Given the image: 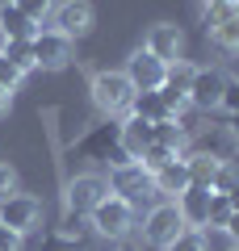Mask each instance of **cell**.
<instances>
[{
    "label": "cell",
    "mask_w": 239,
    "mask_h": 251,
    "mask_svg": "<svg viewBox=\"0 0 239 251\" xmlns=\"http://www.w3.org/2000/svg\"><path fill=\"white\" fill-rule=\"evenodd\" d=\"M202 25L222 50H239V0H227V4H210L202 13Z\"/></svg>",
    "instance_id": "obj_7"
},
{
    "label": "cell",
    "mask_w": 239,
    "mask_h": 251,
    "mask_svg": "<svg viewBox=\"0 0 239 251\" xmlns=\"http://www.w3.org/2000/svg\"><path fill=\"white\" fill-rule=\"evenodd\" d=\"M109 193V180L97 176V172H84V176H71L67 180V209L71 214H92V205H97L101 197Z\"/></svg>",
    "instance_id": "obj_9"
},
{
    "label": "cell",
    "mask_w": 239,
    "mask_h": 251,
    "mask_svg": "<svg viewBox=\"0 0 239 251\" xmlns=\"http://www.w3.org/2000/svg\"><path fill=\"white\" fill-rule=\"evenodd\" d=\"M235 143H239V134L231 130V126H206V130L189 134V147H193V151L214 155V159H222V163L235 155Z\"/></svg>",
    "instance_id": "obj_13"
},
{
    "label": "cell",
    "mask_w": 239,
    "mask_h": 251,
    "mask_svg": "<svg viewBox=\"0 0 239 251\" xmlns=\"http://www.w3.org/2000/svg\"><path fill=\"white\" fill-rule=\"evenodd\" d=\"M164 251H206V234H202V230H193V226H185V230H180Z\"/></svg>",
    "instance_id": "obj_25"
},
{
    "label": "cell",
    "mask_w": 239,
    "mask_h": 251,
    "mask_svg": "<svg viewBox=\"0 0 239 251\" xmlns=\"http://www.w3.org/2000/svg\"><path fill=\"white\" fill-rule=\"evenodd\" d=\"M189 184H193V180H189L185 155H180V159H168L164 168H155V172H151V188H155V193H164L168 201H177Z\"/></svg>",
    "instance_id": "obj_14"
},
{
    "label": "cell",
    "mask_w": 239,
    "mask_h": 251,
    "mask_svg": "<svg viewBox=\"0 0 239 251\" xmlns=\"http://www.w3.org/2000/svg\"><path fill=\"white\" fill-rule=\"evenodd\" d=\"M168 159H180V155H177V151H168V147H159V143H151L147 151L139 155V163H143V168H147V172L164 168V163H168Z\"/></svg>",
    "instance_id": "obj_26"
},
{
    "label": "cell",
    "mask_w": 239,
    "mask_h": 251,
    "mask_svg": "<svg viewBox=\"0 0 239 251\" xmlns=\"http://www.w3.org/2000/svg\"><path fill=\"white\" fill-rule=\"evenodd\" d=\"M189 80H193V63L172 59L168 67H164V84H159V88H172V92H185L189 97Z\"/></svg>",
    "instance_id": "obj_21"
},
{
    "label": "cell",
    "mask_w": 239,
    "mask_h": 251,
    "mask_svg": "<svg viewBox=\"0 0 239 251\" xmlns=\"http://www.w3.org/2000/svg\"><path fill=\"white\" fill-rule=\"evenodd\" d=\"M109 193H118V197H126L134 205L139 197H147V193H151V172L143 168L139 159L122 163V168H109Z\"/></svg>",
    "instance_id": "obj_10"
},
{
    "label": "cell",
    "mask_w": 239,
    "mask_h": 251,
    "mask_svg": "<svg viewBox=\"0 0 239 251\" xmlns=\"http://www.w3.org/2000/svg\"><path fill=\"white\" fill-rule=\"evenodd\" d=\"M222 234H231V243H235V247H239V209H235V214H231V222L222 226Z\"/></svg>",
    "instance_id": "obj_33"
},
{
    "label": "cell",
    "mask_w": 239,
    "mask_h": 251,
    "mask_svg": "<svg viewBox=\"0 0 239 251\" xmlns=\"http://www.w3.org/2000/svg\"><path fill=\"white\" fill-rule=\"evenodd\" d=\"M147 50L155 54L159 63H172V59H180V50H185V34H180L177 25H168V21H159V25H151V34H147Z\"/></svg>",
    "instance_id": "obj_15"
},
{
    "label": "cell",
    "mask_w": 239,
    "mask_h": 251,
    "mask_svg": "<svg viewBox=\"0 0 239 251\" xmlns=\"http://www.w3.org/2000/svg\"><path fill=\"white\" fill-rule=\"evenodd\" d=\"M231 163H235V168H239V143H235V155H231Z\"/></svg>",
    "instance_id": "obj_36"
},
{
    "label": "cell",
    "mask_w": 239,
    "mask_h": 251,
    "mask_svg": "<svg viewBox=\"0 0 239 251\" xmlns=\"http://www.w3.org/2000/svg\"><path fill=\"white\" fill-rule=\"evenodd\" d=\"M89 230H92L89 218H84V214H71V209H67V214H63V222H59V243H80Z\"/></svg>",
    "instance_id": "obj_24"
},
{
    "label": "cell",
    "mask_w": 239,
    "mask_h": 251,
    "mask_svg": "<svg viewBox=\"0 0 239 251\" xmlns=\"http://www.w3.org/2000/svg\"><path fill=\"white\" fill-rule=\"evenodd\" d=\"M0 54H4V59H9L21 75H30V72L38 67V63H34V50H30V42H4V46H0Z\"/></svg>",
    "instance_id": "obj_23"
},
{
    "label": "cell",
    "mask_w": 239,
    "mask_h": 251,
    "mask_svg": "<svg viewBox=\"0 0 239 251\" xmlns=\"http://www.w3.org/2000/svg\"><path fill=\"white\" fill-rule=\"evenodd\" d=\"M177 209H180V222H185V226L202 230V226H206V209H210V188H206V184H189L185 193L177 197Z\"/></svg>",
    "instance_id": "obj_17"
},
{
    "label": "cell",
    "mask_w": 239,
    "mask_h": 251,
    "mask_svg": "<svg viewBox=\"0 0 239 251\" xmlns=\"http://www.w3.org/2000/svg\"><path fill=\"white\" fill-rule=\"evenodd\" d=\"M218 109H227V113H231V130H235V134H239V80H231L227 84V92H222V105Z\"/></svg>",
    "instance_id": "obj_28"
},
{
    "label": "cell",
    "mask_w": 239,
    "mask_h": 251,
    "mask_svg": "<svg viewBox=\"0 0 239 251\" xmlns=\"http://www.w3.org/2000/svg\"><path fill=\"white\" fill-rule=\"evenodd\" d=\"M202 4H206V9H210V4H227V0H202Z\"/></svg>",
    "instance_id": "obj_37"
},
{
    "label": "cell",
    "mask_w": 239,
    "mask_h": 251,
    "mask_svg": "<svg viewBox=\"0 0 239 251\" xmlns=\"http://www.w3.org/2000/svg\"><path fill=\"white\" fill-rule=\"evenodd\" d=\"M231 75L222 67H193V80H189V105L210 113V109L222 105V92H227Z\"/></svg>",
    "instance_id": "obj_4"
},
{
    "label": "cell",
    "mask_w": 239,
    "mask_h": 251,
    "mask_svg": "<svg viewBox=\"0 0 239 251\" xmlns=\"http://www.w3.org/2000/svg\"><path fill=\"white\" fill-rule=\"evenodd\" d=\"M9 100H13V92H9V88H0V113L9 109Z\"/></svg>",
    "instance_id": "obj_35"
},
{
    "label": "cell",
    "mask_w": 239,
    "mask_h": 251,
    "mask_svg": "<svg viewBox=\"0 0 239 251\" xmlns=\"http://www.w3.org/2000/svg\"><path fill=\"white\" fill-rule=\"evenodd\" d=\"M30 50H34V63L46 67V72H59V67H67V63L76 59L71 38L59 34V29H38V34L30 38Z\"/></svg>",
    "instance_id": "obj_6"
},
{
    "label": "cell",
    "mask_w": 239,
    "mask_h": 251,
    "mask_svg": "<svg viewBox=\"0 0 239 251\" xmlns=\"http://www.w3.org/2000/svg\"><path fill=\"white\" fill-rule=\"evenodd\" d=\"M89 88H92V105H97L105 117H126L130 113L134 84L126 80V72H97Z\"/></svg>",
    "instance_id": "obj_2"
},
{
    "label": "cell",
    "mask_w": 239,
    "mask_h": 251,
    "mask_svg": "<svg viewBox=\"0 0 239 251\" xmlns=\"http://www.w3.org/2000/svg\"><path fill=\"white\" fill-rule=\"evenodd\" d=\"M180 230H185V222H180L177 201H159V205L143 218V243H147V247H159V251H164Z\"/></svg>",
    "instance_id": "obj_5"
},
{
    "label": "cell",
    "mask_w": 239,
    "mask_h": 251,
    "mask_svg": "<svg viewBox=\"0 0 239 251\" xmlns=\"http://www.w3.org/2000/svg\"><path fill=\"white\" fill-rule=\"evenodd\" d=\"M126 117H143V122H164V117H172V113H168V105H164V97H159V88H155V92H134L130 113H126Z\"/></svg>",
    "instance_id": "obj_18"
},
{
    "label": "cell",
    "mask_w": 239,
    "mask_h": 251,
    "mask_svg": "<svg viewBox=\"0 0 239 251\" xmlns=\"http://www.w3.org/2000/svg\"><path fill=\"white\" fill-rule=\"evenodd\" d=\"M164 67H168V63H159L155 54L143 46V50H134L130 59H126V80L134 84V92H155L159 84H164Z\"/></svg>",
    "instance_id": "obj_11"
},
{
    "label": "cell",
    "mask_w": 239,
    "mask_h": 251,
    "mask_svg": "<svg viewBox=\"0 0 239 251\" xmlns=\"http://www.w3.org/2000/svg\"><path fill=\"white\" fill-rule=\"evenodd\" d=\"M38 29H42V25H38V21H30L26 13L13 4V0H4V4H0V38H4V42H30Z\"/></svg>",
    "instance_id": "obj_16"
},
{
    "label": "cell",
    "mask_w": 239,
    "mask_h": 251,
    "mask_svg": "<svg viewBox=\"0 0 239 251\" xmlns=\"http://www.w3.org/2000/svg\"><path fill=\"white\" fill-rule=\"evenodd\" d=\"M26 80V75L17 72V67H13L9 59H4V54H0V88H9V92H17V84Z\"/></svg>",
    "instance_id": "obj_30"
},
{
    "label": "cell",
    "mask_w": 239,
    "mask_h": 251,
    "mask_svg": "<svg viewBox=\"0 0 239 251\" xmlns=\"http://www.w3.org/2000/svg\"><path fill=\"white\" fill-rule=\"evenodd\" d=\"M0 222L13 226L17 234H34L42 226V201L30 197V193H13V197L0 201Z\"/></svg>",
    "instance_id": "obj_8"
},
{
    "label": "cell",
    "mask_w": 239,
    "mask_h": 251,
    "mask_svg": "<svg viewBox=\"0 0 239 251\" xmlns=\"http://www.w3.org/2000/svg\"><path fill=\"white\" fill-rule=\"evenodd\" d=\"M231 214H235V205H231L227 193H214L210 188V209H206V226H214V230H222V226L231 222Z\"/></svg>",
    "instance_id": "obj_22"
},
{
    "label": "cell",
    "mask_w": 239,
    "mask_h": 251,
    "mask_svg": "<svg viewBox=\"0 0 239 251\" xmlns=\"http://www.w3.org/2000/svg\"><path fill=\"white\" fill-rule=\"evenodd\" d=\"M55 29L67 38H80V34H89L92 21H97V13H92L89 0H63V4H55Z\"/></svg>",
    "instance_id": "obj_12"
},
{
    "label": "cell",
    "mask_w": 239,
    "mask_h": 251,
    "mask_svg": "<svg viewBox=\"0 0 239 251\" xmlns=\"http://www.w3.org/2000/svg\"><path fill=\"white\" fill-rule=\"evenodd\" d=\"M235 184H239V168L227 159V163L218 168V176H214V193H231Z\"/></svg>",
    "instance_id": "obj_29"
},
{
    "label": "cell",
    "mask_w": 239,
    "mask_h": 251,
    "mask_svg": "<svg viewBox=\"0 0 239 251\" xmlns=\"http://www.w3.org/2000/svg\"><path fill=\"white\" fill-rule=\"evenodd\" d=\"M122 143H126V151H130V159H139V155L151 147V122H143V117H126V122H122Z\"/></svg>",
    "instance_id": "obj_20"
},
{
    "label": "cell",
    "mask_w": 239,
    "mask_h": 251,
    "mask_svg": "<svg viewBox=\"0 0 239 251\" xmlns=\"http://www.w3.org/2000/svg\"><path fill=\"white\" fill-rule=\"evenodd\" d=\"M76 155L97 159V163H109V168L130 163V151H126V143H122V122H118V117H109V122L92 126L89 134L76 143Z\"/></svg>",
    "instance_id": "obj_1"
},
{
    "label": "cell",
    "mask_w": 239,
    "mask_h": 251,
    "mask_svg": "<svg viewBox=\"0 0 239 251\" xmlns=\"http://www.w3.org/2000/svg\"><path fill=\"white\" fill-rule=\"evenodd\" d=\"M21 247H26V234H17L13 226L0 222V251H21Z\"/></svg>",
    "instance_id": "obj_31"
},
{
    "label": "cell",
    "mask_w": 239,
    "mask_h": 251,
    "mask_svg": "<svg viewBox=\"0 0 239 251\" xmlns=\"http://www.w3.org/2000/svg\"><path fill=\"white\" fill-rule=\"evenodd\" d=\"M231 251H239V247H231Z\"/></svg>",
    "instance_id": "obj_38"
},
{
    "label": "cell",
    "mask_w": 239,
    "mask_h": 251,
    "mask_svg": "<svg viewBox=\"0 0 239 251\" xmlns=\"http://www.w3.org/2000/svg\"><path fill=\"white\" fill-rule=\"evenodd\" d=\"M13 193H17V172H13L9 163H0V201L13 197Z\"/></svg>",
    "instance_id": "obj_32"
},
{
    "label": "cell",
    "mask_w": 239,
    "mask_h": 251,
    "mask_svg": "<svg viewBox=\"0 0 239 251\" xmlns=\"http://www.w3.org/2000/svg\"><path fill=\"white\" fill-rule=\"evenodd\" d=\"M118 251H143V243H134V239H118Z\"/></svg>",
    "instance_id": "obj_34"
},
{
    "label": "cell",
    "mask_w": 239,
    "mask_h": 251,
    "mask_svg": "<svg viewBox=\"0 0 239 251\" xmlns=\"http://www.w3.org/2000/svg\"><path fill=\"white\" fill-rule=\"evenodd\" d=\"M89 226L97 234H105V239H126L134 226V205L126 197H118V193H105V197L92 205L89 214Z\"/></svg>",
    "instance_id": "obj_3"
},
{
    "label": "cell",
    "mask_w": 239,
    "mask_h": 251,
    "mask_svg": "<svg viewBox=\"0 0 239 251\" xmlns=\"http://www.w3.org/2000/svg\"><path fill=\"white\" fill-rule=\"evenodd\" d=\"M13 4H17L30 21H38V25H42V21L55 13V0H13Z\"/></svg>",
    "instance_id": "obj_27"
},
{
    "label": "cell",
    "mask_w": 239,
    "mask_h": 251,
    "mask_svg": "<svg viewBox=\"0 0 239 251\" xmlns=\"http://www.w3.org/2000/svg\"><path fill=\"white\" fill-rule=\"evenodd\" d=\"M185 168H189V180H193V184L214 188V176H218L222 159H214V155H202V151H185Z\"/></svg>",
    "instance_id": "obj_19"
}]
</instances>
